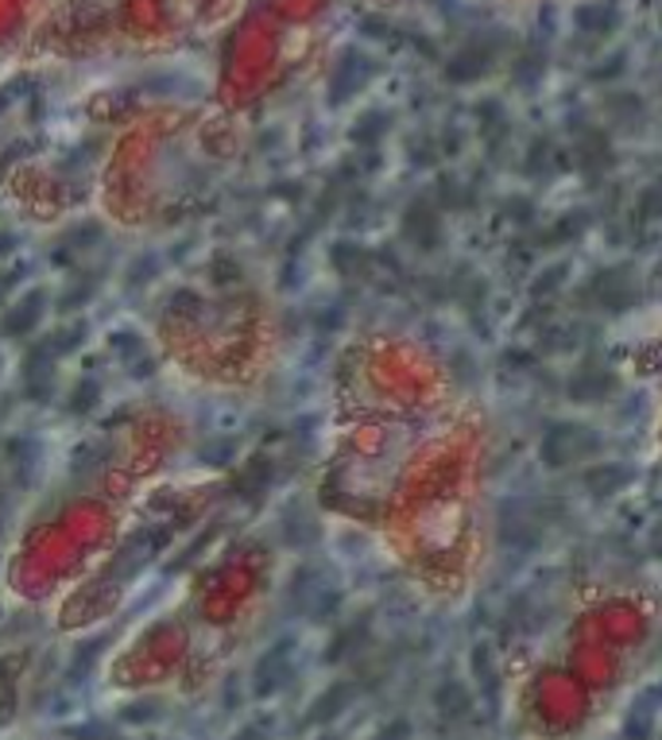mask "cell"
<instances>
[{
    "label": "cell",
    "mask_w": 662,
    "mask_h": 740,
    "mask_svg": "<svg viewBox=\"0 0 662 740\" xmlns=\"http://www.w3.org/2000/svg\"><path fill=\"white\" fill-rule=\"evenodd\" d=\"M337 504L422 597L457 605L492 550V427L438 357L380 342L337 423Z\"/></svg>",
    "instance_id": "cell-1"
},
{
    "label": "cell",
    "mask_w": 662,
    "mask_h": 740,
    "mask_svg": "<svg viewBox=\"0 0 662 740\" xmlns=\"http://www.w3.org/2000/svg\"><path fill=\"white\" fill-rule=\"evenodd\" d=\"M662 656V586L632 566H585L542 594L508 640L503 706L519 740H597Z\"/></svg>",
    "instance_id": "cell-2"
},
{
    "label": "cell",
    "mask_w": 662,
    "mask_h": 740,
    "mask_svg": "<svg viewBox=\"0 0 662 740\" xmlns=\"http://www.w3.org/2000/svg\"><path fill=\"white\" fill-rule=\"evenodd\" d=\"M635 368H640V373L651 381V388H655V404H659V415H655V438H659V458H662V326L648 337V342L640 345V357H635Z\"/></svg>",
    "instance_id": "cell-3"
}]
</instances>
